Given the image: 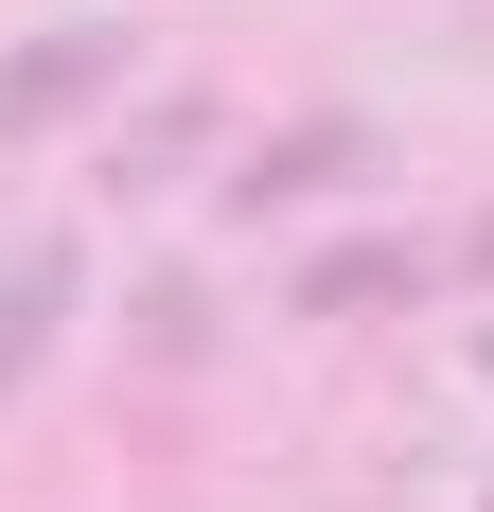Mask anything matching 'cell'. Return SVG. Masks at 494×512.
<instances>
[{"label": "cell", "instance_id": "6da1fadb", "mask_svg": "<svg viewBox=\"0 0 494 512\" xmlns=\"http://www.w3.org/2000/svg\"><path fill=\"white\" fill-rule=\"evenodd\" d=\"M124 71H142V36H124V18H53L36 53H0V142H53V124H71V106H106Z\"/></svg>", "mask_w": 494, "mask_h": 512}, {"label": "cell", "instance_id": "7a4b0ae2", "mask_svg": "<svg viewBox=\"0 0 494 512\" xmlns=\"http://www.w3.org/2000/svg\"><path fill=\"white\" fill-rule=\"evenodd\" d=\"M389 301H442V248L424 230H353V248H318L283 283V318H389Z\"/></svg>", "mask_w": 494, "mask_h": 512}, {"label": "cell", "instance_id": "3957f363", "mask_svg": "<svg viewBox=\"0 0 494 512\" xmlns=\"http://www.w3.org/2000/svg\"><path fill=\"white\" fill-rule=\"evenodd\" d=\"M353 159H371V124H336V106H318V124H283V142H247L230 177H212V212H230V230H265V212H300V195H336Z\"/></svg>", "mask_w": 494, "mask_h": 512}, {"label": "cell", "instance_id": "277c9868", "mask_svg": "<svg viewBox=\"0 0 494 512\" xmlns=\"http://www.w3.org/2000/svg\"><path fill=\"white\" fill-rule=\"evenodd\" d=\"M71 283H89V248H71V230H18V283H0V407L53 371V336H71Z\"/></svg>", "mask_w": 494, "mask_h": 512}, {"label": "cell", "instance_id": "5b68a950", "mask_svg": "<svg viewBox=\"0 0 494 512\" xmlns=\"http://www.w3.org/2000/svg\"><path fill=\"white\" fill-rule=\"evenodd\" d=\"M195 142H212V89H159V106H142V142H106V177H124V195H159Z\"/></svg>", "mask_w": 494, "mask_h": 512}]
</instances>
